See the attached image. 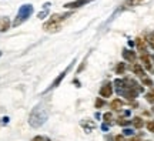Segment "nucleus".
Here are the masks:
<instances>
[{
  "label": "nucleus",
  "instance_id": "obj_1",
  "mask_svg": "<svg viewBox=\"0 0 154 141\" xmlns=\"http://www.w3.org/2000/svg\"><path fill=\"white\" fill-rule=\"evenodd\" d=\"M116 86V91L119 93L120 96L126 97L127 100H134V98L138 96V93L143 91V87L138 86L136 81H133L130 78L127 80H116L114 81Z\"/></svg>",
  "mask_w": 154,
  "mask_h": 141
},
{
  "label": "nucleus",
  "instance_id": "obj_2",
  "mask_svg": "<svg viewBox=\"0 0 154 141\" xmlns=\"http://www.w3.org/2000/svg\"><path fill=\"white\" fill-rule=\"evenodd\" d=\"M73 13L72 11H69V13H63V14H53L51 16V19H50L47 23H44L43 26V30L47 33H53V32H59L61 27V23L64 22V20H67L69 17L72 16Z\"/></svg>",
  "mask_w": 154,
  "mask_h": 141
},
{
  "label": "nucleus",
  "instance_id": "obj_3",
  "mask_svg": "<svg viewBox=\"0 0 154 141\" xmlns=\"http://www.w3.org/2000/svg\"><path fill=\"white\" fill-rule=\"evenodd\" d=\"M46 120H47V110H46V107L44 106H37L32 111L30 117H29V124L34 127V128H37V127H40L42 124L46 123Z\"/></svg>",
  "mask_w": 154,
  "mask_h": 141
},
{
  "label": "nucleus",
  "instance_id": "obj_4",
  "mask_svg": "<svg viewBox=\"0 0 154 141\" xmlns=\"http://www.w3.org/2000/svg\"><path fill=\"white\" fill-rule=\"evenodd\" d=\"M32 13H33V6H32V5H23V6H20V9H19V11H17L16 19H14V22H13V26H14V27L20 26L22 23H24L29 17L32 16Z\"/></svg>",
  "mask_w": 154,
  "mask_h": 141
},
{
  "label": "nucleus",
  "instance_id": "obj_5",
  "mask_svg": "<svg viewBox=\"0 0 154 141\" xmlns=\"http://www.w3.org/2000/svg\"><path fill=\"white\" fill-rule=\"evenodd\" d=\"M73 64H74V61H73V63H70V64H69V67H67L66 70H63V71H61L60 74H59V77H57V78H56L54 81L51 83V86H50L49 88H47V90H46V91H49V90H51V88H54V87H57V86H59V84H60V83L63 81V78H64V77L67 76V73H69V71L72 70Z\"/></svg>",
  "mask_w": 154,
  "mask_h": 141
},
{
  "label": "nucleus",
  "instance_id": "obj_6",
  "mask_svg": "<svg viewBox=\"0 0 154 141\" xmlns=\"http://www.w3.org/2000/svg\"><path fill=\"white\" fill-rule=\"evenodd\" d=\"M94 0H74V2H69L64 5V9H69V10H73V9H79L82 6H86L88 3H91Z\"/></svg>",
  "mask_w": 154,
  "mask_h": 141
},
{
  "label": "nucleus",
  "instance_id": "obj_7",
  "mask_svg": "<svg viewBox=\"0 0 154 141\" xmlns=\"http://www.w3.org/2000/svg\"><path fill=\"white\" fill-rule=\"evenodd\" d=\"M111 94H113V86L110 83H106L104 86L100 88V96L103 98H107V97H111Z\"/></svg>",
  "mask_w": 154,
  "mask_h": 141
},
{
  "label": "nucleus",
  "instance_id": "obj_8",
  "mask_svg": "<svg viewBox=\"0 0 154 141\" xmlns=\"http://www.w3.org/2000/svg\"><path fill=\"white\" fill-rule=\"evenodd\" d=\"M140 60H141L143 66L146 67V70H151V69H153V64H151V56H149L147 53H143V54L140 56Z\"/></svg>",
  "mask_w": 154,
  "mask_h": 141
},
{
  "label": "nucleus",
  "instance_id": "obj_9",
  "mask_svg": "<svg viewBox=\"0 0 154 141\" xmlns=\"http://www.w3.org/2000/svg\"><path fill=\"white\" fill-rule=\"evenodd\" d=\"M123 59L127 60V61H130V63H134L136 59H137V54H136V51H133V50H123Z\"/></svg>",
  "mask_w": 154,
  "mask_h": 141
},
{
  "label": "nucleus",
  "instance_id": "obj_10",
  "mask_svg": "<svg viewBox=\"0 0 154 141\" xmlns=\"http://www.w3.org/2000/svg\"><path fill=\"white\" fill-rule=\"evenodd\" d=\"M10 20H9V17L6 16H2L0 17V33H5L7 32L9 29H10Z\"/></svg>",
  "mask_w": 154,
  "mask_h": 141
},
{
  "label": "nucleus",
  "instance_id": "obj_11",
  "mask_svg": "<svg viewBox=\"0 0 154 141\" xmlns=\"http://www.w3.org/2000/svg\"><path fill=\"white\" fill-rule=\"evenodd\" d=\"M50 6H51V5H50L49 2L43 5V9L38 11V14H37V17L40 19V20H43V19H46V17H47V14H49V11H50Z\"/></svg>",
  "mask_w": 154,
  "mask_h": 141
},
{
  "label": "nucleus",
  "instance_id": "obj_12",
  "mask_svg": "<svg viewBox=\"0 0 154 141\" xmlns=\"http://www.w3.org/2000/svg\"><path fill=\"white\" fill-rule=\"evenodd\" d=\"M144 2H146V0H124L123 6H124V7H136V6L143 5Z\"/></svg>",
  "mask_w": 154,
  "mask_h": 141
},
{
  "label": "nucleus",
  "instance_id": "obj_13",
  "mask_svg": "<svg viewBox=\"0 0 154 141\" xmlns=\"http://www.w3.org/2000/svg\"><path fill=\"white\" fill-rule=\"evenodd\" d=\"M131 70L134 74H137L140 78H143V77H146V74H144V70H143V67L140 64H133L131 66Z\"/></svg>",
  "mask_w": 154,
  "mask_h": 141
},
{
  "label": "nucleus",
  "instance_id": "obj_14",
  "mask_svg": "<svg viewBox=\"0 0 154 141\" xmlns=\"http://www.w3.org/2000/svg\"><path fill=\"white\" fill-rule=\"evenodd\" d=\"M136 46H137L138 51H140L141 54L147 51V47H146V43H144V40H143V38H140V37L136 38Z\"/></svg>",
  "mask_w": 154,
  "mask_h": 141
},
{
  "label": "nucleus",
  "instance_id": "obj_15",
  "mask_svg": "<svg viewBox=\"0 0 154 141\" xmlns=\"http://www.w3.org/2000/svg\"><path fill=\"white\" fill-rule=\"evenodd\" d=\"M123 101H121L120 98H114V100H113V101H111V104H110V107L113 110H121L123 109Z\"/></svg>",
  "mask_w": 154,
  "mask_h": 141
},
{
  "label": "nucleus",
  "instance_id": "obj_16",
  "mask_svg": "<svg viewBox=\"0 0 154 141\" xmlns=\"http://www.w3.org/2000/svg\"><path fill=\"white\" fill-rule=\"evenodd\" d=\"M133 124H134L136 128H141L144 125V121L140 118V117H134V118H133Z\"/></svg>",
  "mask_w": 154,
  "mask_h": 141
},
{
  "label": "nucleus",
  "instance_id": "obj_17",
  "mask_svg": "<svg viewBox=\"0 0 154 141\" xmlns=\"http://www.w3.org/2000/svg\"><path fill=\"white\" fill-rule=\"evenodd\" d=\"M124 71H126V64H124V63H119L117 67H116V73H117V74H123Z\"/></svg>",
  "mask_w": 154,
  "mask_h": 141
},
{
  "label": "nucleus",
  "instance_id": "obj_18",
  "mask_svg": "<svg viewBox=\"0 0 154 141\" xmlns=\"http://www.w3.org/2000/svg\"><path fill=\"white\" fill-rule=\"evenodd\" d=\"M141 81H143V84L144 86H149V87H151L153 86V81H151V78H150V77H143V78H141Z\"/></svg>",
  "mask_w": 154,
  "mask_h": 141
},
{
  "label": "nucleus",
  "instance_id": "obj_19",
  "mask_svg": "<svg viewBox=\"0 0 154 141\" xmlns=\"http://www.w3.org/2000/svg\"><path fill=\"white\" fill-rule=\"evenodd\" d=\"M146 98H147V101H150V103H154V88L150 93L146 94Z\"/></svg>",
  "mask_w": 154,
  "mask_h": 141
},
{
  "label": "nucleus",
  "instance_id": "obj_20",
  "mask_svg": "<svg viewBox=\"0 0 154 141\" xmlns=\"http://www.w3.org/2000/svg\"><path fill=\"white\" fill-rule=\"evenodd\" d=\"M147 40H149V43H150V46L153 47V50H154V32H151L147 36Z\"/></svg>",
  "mask_w": 154,
  "mask_h": 141
},
{
  "label": "nucleus",
  "instance_id": "obj_21",
  "mask_svg": "<svg viewBox=\"0 0 154 141\" xmlns=\"http://www.w3.org/2000/svg\"><path fill=\"white\" fill-rule=\"evenodd\" d=\"M146 127H147V130H149L150 133H154V121H149V123L146 124Z\"/></svg>",
  "mask_w": 154,
  "mask_h": 141
},
{
  "label": "nucleus",
  "instance_id": "obj_22",
  "mask_svg": "<svg viewBox=\"0 0 154 141\" xmlns=\"http://www.w3.org/2000/svg\"><path fill=\"white\" fill-rule=\"evenodd\" d=\"M103 106H104V100L97 98V100H96V109H100V107H103Z\"/></svg>",
  "mask_w": 154,
  "mask_h": 141
},
{
  "label": "nucleus",
  "instance_id": "obj_23",
  "mask_svg": "<svg viewBox=\"0 0 154 141\" xmlns=\"http://www.w3.org/2000/svg\"><path fill=\"white\" fill-rule=\"evenodd\" d=\"M103 118H104L106 123H110L111 118H113V115H111V113H106L104 115H103Z\"/></svg>",
  "mask_w": 154,
  "mask_h": 141
},
{
  "label": "nucleus",
  "instance_id": "obj_24",
  "mask_svg": "<svg viewBox=\"0 0 154 141\" xmlns=\"http://www.w3.org/2000/svg\"><path fill=\"white\" fill-rule=\"evenodd\" d=\"M117 123H119V124H120V125H127V124H128V121H127V120H124V118H123V117H120Z\"/></svg>",
  "mask_w": 154,
  "mask_h": 141
},
{
  "label": "nucleus",
  "instance_id": "obj_25",
  "mask_svg": "<svg viewBox=\"0 0 154 141\" xmlns=\"http://www.w3.org/2000/svg\"><path fill=\"white\" fill-rule=\"evenodd\" d=\"M114 141H126V138H124V136H123V134H120V136H116Z\"/></svg>",
  "mask_w": 154,
  "mask_h": 141
},
{
  "label": "nucleus",
  "instance_id": "obj_26",
  "mask_svg": "<svg viewBox=\"0 0 154 141\" xmlns=\"http://www.w3.org/2000/svg\"><path fill=\"white\" fill-rule=\"evenodd\" d=\"M32 141H46V138H43V137H40V136H37V137H34Z\"/></svg>",
  "mask_w": 154,
  "mask_h": 141
},
{
  "label": "nucleus",
  "instance_id": "obj_27",
  "mask_svg": "<svg viewBox=\"0 0 154 141\" xmlns=\"http://www.w3.org/2000/svg\"><path fill=\"white\" fill-rule=\"evenodd\" d=\"M131 134H133L131 130H128V128H126V130H124V136H131Z\"/></svg>",
  "mask_w": 154,
  "mask_h": 141
},
{
  "label": "nucleus",
  "instance_id": "obj_28",
  "mask_svg": "<svg viewBox=\"0 0 154 141\" xmlns=\"http://www.w3.org/2000/svg\"><path fill=\"white\" fill-rule=\"evenodd\" d=\"M130 141H143V140H141V138H137V137H134V138H131Z\"/></svg>",
  "mask_w": 154,
  "mask_h": 141
},
{
  "label": "nucleus",
  "instance_id": "obj_29",
  "mask_svg": "<svg viewBox=\"0 0 154 141\" xmlns=\"http://www.w3.org/2000/svg\"><path fill=\"white\" fill-rule=\"evenodd\" d=\"M151 61H154V56H151Z\"/></svg>",
  "mask_w": 154,
  "mask_h": 141
},
{
  "label": "nucleus",
  "instance_id": "obj_30",
  "mask_svg": "<svg viewBox=\"0 0 154 141\" xmlns=\"http://www.w3.org/2000/svg\"><path fill=\"white\" fill-rule=\"evenodd\" d=\"M153 113H154V107H153Z\"/></svg>",
  "mask_w": 154,
  "mask_h": 141
},
{
  "label": "nucleus",
  "instance_id": "obj_31",
  "mask_svg": "<svg viewBox=\"0 0 154 141\" xmlns=\"http://www.w3.org/2000/svg\"><path fill=\"white\" fill-rule=\"evenodd\" d=\"M0 56H2V51H0Z\"/></svg>",
  "mask_w": 154,
  "mask_h": 141
}]
</instances>
